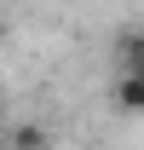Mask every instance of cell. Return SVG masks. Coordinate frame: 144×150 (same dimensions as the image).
Returning a JSON list of instances; mask_svg holds the SVG:
<instances>
[{"instance_id": "7a4b0ae2", "label": "cell", "mask_w": 144, "mask_h": 150, "mask_svg": "<svg viewBox=\"0 0 144 150\" xmlns=\"http://www.w3.org/2000/svg\"><path fill=\"white\" fill-rule=\"evenodd\" d=\"M115 58H121V75H144V35L138 29L115 40Z\"/></svg>"}, {"instance_id": "6da1fadb", "label": "cell", "mask_w": 144, "mask_h": 150, "mask_svg": "<svg viewBox=\"0 0 144 150\" xmlns=\"http://www.w3.org/2000/svg\"><path fill=\"white\" fill-rule=\"evenodd\" d=\"M115 104L127 115H144V75H115Z\"/></svg>"}, {"instance_id": "3957f363", "label": "cell", "mask_w": 144, "mask_h": 150, "mask_svg": "<svg viewBox=\"0 0 144 150\" xmlns=\"http://www.w3.org/2000/svg\"><path fill=\"white\" fill-rule=\"evenodd\" d=\"M12 150H46V133L40 127H18L12 133Z\"/></svg>"}]
</instances>
